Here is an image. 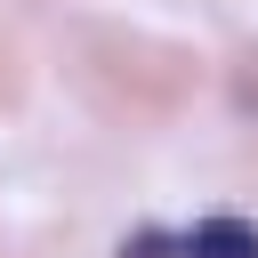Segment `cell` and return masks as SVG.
Instances as JSON below:
<instances>
[{
  "mask_svg": "<svg viewBox=\"0 0 258 258\" xmlns=\"http://www.w3.org/2000/svg\"><path fill=\"white\" fill-rule=\"evenodd\" d=\"M177 258H258V226L250 218H202L194 234H177Z\"/></svg>",
  "mask_w": 258,
  "mask_h": 258,
  "instance_id": "obj_1",
  "label": "cell"
},
{
  "mask_svg": "<svg viewBox=\"0 0 258 258\" xmlns=\"http://www.w3.org/2000/svg\"><path fill=\"white\" fill-rule=\"evenodd\" d=\"M113 258H177V234H161V226H145V234H129Z\"/></svg>",
  "mask_w": 258,
  "mask_h": 258,
  "instance_id": "obj_2",
  "label": "cell"
}]
</instances>
